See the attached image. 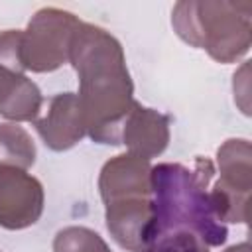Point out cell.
Masks as SVG:
<instances>
[{"label":"cell","instance_id":"1","mask_svg":"<svg viewBox=\"0 0 252 252\" xmlns=\"http://www.w3.org/2000/svg\"><path fill=\"white\" fill-rule=\"evenodd\" d=\"M69 61L79 75V106L87 134L98 144H120L124 122L136 102L122 45L106 30L81 22Z\"/></svg>","mask_w":252,"mask_h":252},{"label":"cell","instance_id":"2","mask_svg":"<svg viewBox=\"0 0 252 252\" xmlns=\"http://www.w3.org/2000/svg\"><path fill=\"white\" fill-rule=\"evenodd\" d=\"M213 173L215 167L205 158L195 159V169L181 163L152 167L156 238L185 230L201 238L207 246H220L226 240V226L217 219L209 197Z\"/></svg>","mask_w":252,"mask_h":252},{"label":"cell","instance_id":"3","mask_svg":"<svg viewBox=\"0 0 252 252\" xmlns=\"http://www.w3.org/2000/svg\"><path fill=\"white\" fill-rule=\"evenodd\" d=\"M152 167L148 159L122 154L104 163L98 179L112 238L130 252H142L156 240L152 199Z\"/></svg>","mask_w":252,"mask_h":252},{"label":"cell","instance_id":"4","mask_svg":"<svg viewBox=\"0 0 252 252\" xmlns=\"http://www.w3.org/2000/svg\"><path fill=\"white\" fill-rule=\"evenodd\" d=\"M250 2H177L171 24L189 45L232 63L250 49Z\"/></svg>","mask_w":252,"mask_h":252},{"label":"cell","instance_id":"5","mask_svg":"<svg viewBox=\"0 0 252 252\" xmlns=\"http://www.w3.org/2000/svg\"><path fill=\"white\" fill-rule=\"evenodd\" d=\"M81 20L59 8L39 10L22 32V65L26 71H55L69 61L71 41Z\"/></svg>","mask_w":252,"mask_h":252},{"label":"cell","instance_id":"6","mask_svg":"<svg viewBox=\"0 0 252 252\" xmlns=\"http://www.w3.org/2000/svg\"><path fill=\"white\" fill-rule=\"evenodd\" d=\"M250 158V142L244 138L226 140L217 152L220 177L215 187L209 189V197L213 211L220 222L248 220V197L252 187Z\"/></svg>","mask_w":252,"mask_h":252},{"label":"cell","instance_id":"7","mask_svg":"<svg viewBox=\"0 0 252 252\" xmlns=\"http://www.w3.org/2000/svg\"><path fill=\"white\" fill-rule=\"evenodd\" d=\"M43 213V187L26 169L0 165V226L20 230Z\"/></svg>","mask_w":252,"mask_h":252},{"label":"cell","instance_id":"8","mask_svg":"<svg viewBox=\"0 0 252 252\" xmlns=\"http://www.w3.org/2000/svg\"><path fill=\"white\" fill-rule=\"evenodd\" d=\"M33 124L45 146L55 152L73 148L87 134L79 96L75 93H61L53 96Z\"/></svg>","mask_w":252,"mask_h":252},{"label":"cell","instance_id":"9","mask_svg":"<svg viewBox=\"0 0 252 252\" xmlns=\"http://www.w3.org/2000/svg\"><path fill=\"white\" fill-rule=\"evenodd\" d=\"M169 142V120L138 102L132 104V110L122 128L120 144L128 146V154H134L142 159H152L159 156Z\"/></svg>","mask_w":252,"mask_h":252},{"label":"cell","instance_id":"10","mask_svg":"<svg viewBox=\"0 0 252 252\" xmlns=\"http://www.w3.org/2000/svg\"><path fill=\"white\" fill-rule=\"evenodd\" d=\"M41 106L37 85L24 73L0 65V114L14 122H33Z\"/></svg>","mask_w":252,"mask_h":252},{"label":"cell","instance_id":"11","mask_svg":"<svg viewBox=\"0 0 252 252\" xmlns=\"http://www.w3.org/2000/svg\"><path fill=\"white\" fill-rule=\"evenodd\" d=\"M35 161V144L18 124H0V165L28 169Z\"/></svg>","mask_w":252,"mask_h":252},{"label":"cell","instance_id":"12","mask_svg":"<svg viewBox=\"0 0 252 252\" xmlns=\"http://www.w3.org/2000/svg\"><path fill=\"white\" fill-rule=\"evenodd\" d=\"M53 252H110L106 242L87 226H67L55 234Z\"/></svg>","mask_w":252,"mask_h":252},{"label":"cell","instance_id":"13","mask_svg":"<svg viewBox=\"0 0 252 252\" xmlns=\"http://www.w3.org/2000/svg\"><path fill=\"white\" fill-rule=\"evenodd\" d=\"M142 252H209V250H207V244L201 238H197L195 234L177 230V232L158 236Z\"/></svg>","mask_w":252,"mask_h":252},{"label":"cell","instance_id":"14","mask_svg":"<svg viewBox=\"0 0 252 252\" xmlns=\"http://www.w3.org/2000/svg\"><path fill=\"white\" fill-rule=\"evenodd\" d=\"M224 252H250V242H242V244H236V246H230L228 250Z\"/></svg>","mask_w":252,"mask_h":252}]
</instances>
